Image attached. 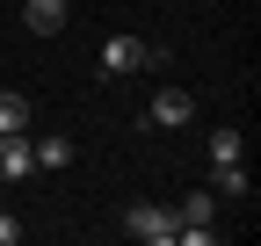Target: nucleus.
I'll use <instances>...</instances> for the list:
<instances>
[{"instance_id": "f257e3e1", "label": "nucleus", "mask_w": 261, "mask_h": 246, "mask_svg": "<svg viewBox=\"0 0 261 246\" xmlns=\"http://www.w3.org/2000/svg\"><path fill=\"white\" fill-rule=\"evenodd\" d=\"M138 66H167V51H160V44H138V37H109L102 44V80H123V73H138Z\"/></svg>"}, {"instance_id": "f03ea898", "label": "nucleus", "mask_w": 261, "mask_h": 246, "mask_svg": "<svg viewBox=\"0 0 261 246\" xmlns=\"http://www.w3.org/2000/svg\"><path fill=\"white\" fill-rule=\"evenodd\" d=\"M196 116V102L181 95V87H160V95L138 109V123H145V131H181V123Z\"/></svg>"}, {"instance_id": "7ed1b4c3", "label": "nucleus", "mask_w": 261, "mask_h": 246, "mask_svg": "<svg viewBox=\"0 0 261 246\" xmlns=\"http://www.w3.org/2000/svg\"><path fill=\"white\" fill-rule=\"evenodd\" d=\"M123 232H130V239H145V246H174V210H160V203H130Z\"/></svg>"}, {"instance_id": "20e7f679", "label": "nucleus", "mask_w": 261, "mask_h": 246, "mask_svg": "<svg viewBox=\"0 0 261 246\" xmlns=\"http://www.w3.org/2000/svg\"><path fill=\"white\" fill-rule=\"evenodd\" d=\"M22 174H37V152L22 131H0V181H22Z\"/></svg>"}, {"instance_id": "39448f33", "label": "nucleus", "mask_w": 261, "mask_h": 246, "mask_svg": "<svg viewBox=\"0 0 261 246\" xmlns=\"http://www.w3.org/2000/svg\"><path fill=\"white\" fill-rule=\"evenodd\" d=\"M22 22H29V37H58L65 29V0H22Z\"/></svg>"}, {"instance_id": "423d86ee", "label": "nucleus", "mask_w": 261, "mask_h": 246, "mask_svg": "<svg viewBox=\"0 0 261 246\" xmlns=\"http://www.w3.org/2000/svg\"><path fill=\"white\" fill-rule=\"evenodd\" d=\"M232 160H247V138L232 131V123H218L211 131V167H232Z\"/></svg>"}, {"instance_id": "0eeeda50", "label": "nucleus", "mask_w": 261, "mask_h": 246, "mask_svg": "<svg viewBox=\"0 0 261 246\" xmlns=\"http://www.w3.org/2000/svg\"><path fill=\"white\" fill-rule=\"evenodd\" d=\"M0 131H29V102L15 87H0Z\"/></svg>"}, {"instance_id": "6e6552de", "label": "nucleus", "mask_w": 261, "mask_h": 246, "mask_svg": "<svg viewBox=\"0 0 261 246\" xmlns=\"http://www.w3.org/2000/svg\"><path fill=\"white\" fill-rule=\"evenodd\" d=\"M29 152H37V167H65V160H73V138H37V145H29Z\"/></svg>"}, {"instance_id": "1a4fd4ad", "label": "nucleus", "mask_w": 261, "mask_h": 246, "mask_svg": "<svg viewBox=\"0 0 261 246\" xmlns=\"http://www.w3.org/2000/svg\"><path fill=\"white\" fill-rule=\"evenodd\" d=\"M211 196H247V167H240V160L218 167V189H211Z\"/></svg>"}, {"instance_id": "9d476101", "label": "nucleus", "mask_w": 261, "mask_h": 246, "mask_svg": "<svg viewBox=\"0 0 261 246\" xmlns=\"http://www.w3.org/2000/svg\"><path fill=\"white\" fill-rule=\"evenodd\" d=\"M15 239H22V225L8 218V210H0V246H15Z\"/></svg>"}]
</instances>
